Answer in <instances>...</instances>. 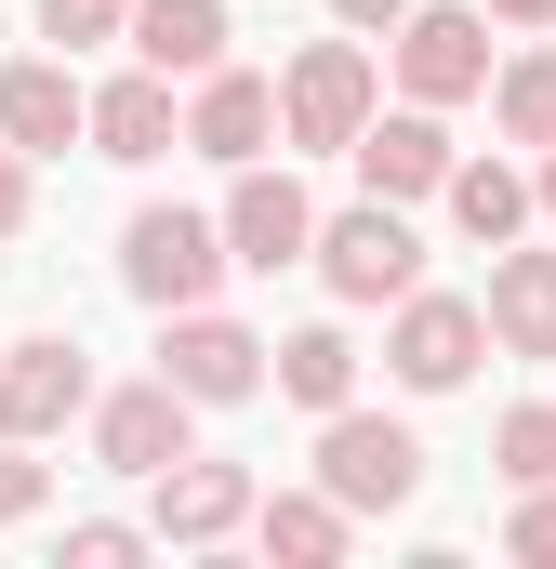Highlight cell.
Instances as JSON below:
<instances>
[{"mask_svg":"<svg viewBox=\"0 0 556 569\" xmlns=\"http://www.w3.org/2000/svg\"><path fill=\"white\" fill-rule=\"evenodd\" d=\"M477 318H490V345L504 358H556V252H490V291H477Z\"/></svg>","mask_w":556,"mask_h":569,"instance_id":"obj_16","label":"cell"},{"mask_svg":"<svg viewBox=\"0 0 556 569\" xmlns=\"http://www.w3.org/2000/svg\"><path fill=\"white\" fill-rule=\"evenodd\" d=\"M27 212H40V186H27V159L0 146V239H27Z\"/></svg>","mask_w":556,"mask_h":569,"instance_id":"obj_27","label":"cell"},{"mask_svg":"<svg viewBox=\"0 0 556 569\" xmlns=\"http://www.w3.org/2000/svg\"><path fill=\"white\" fill-rule=\"evenodd\" d=\"M305 266L331 279V305H398L424 279V239L398 199H358V212H318V239H305Z\"/></svg>","mask_w":556,"mask_h":569,"instance_id":"obj_4","label":"cell"},{"mask_svg":"<svg viewBox=\"0 0 556 569\" xmlns=\"http://www.w3.org/2000/svg\"><path fill=\"white\" fill-rule=\"evenodd\" d=\"M266 385L291 398V411H345V398H358V345H345V318L278 331V345H266Z\"/></svg>","mask_w":556,"mask_h":569,"instance_id":"obj_17","label":"cell"},{"mask_svg":"<svg viewBox=\"0 0 556 569\" xmlns=\"http://www.w3.org/2000/svg\"><path fill=\"white\" fill-rule=\"evenodd\" d=\"M186 146L226 159V172L266 159V146H278V80H252V67H199V80H186Z\"/></svg>","mask_w":556,"mask_h":569,"instance_id":"obj_14","label":"cell"},{"mask_svg":"<svg viewBox=\"0 0 556 569\" xmlns=\"http://www.w3.org/2000/svg\"><path fill=\"white\" fill-rule=\"evenodd\" d=\"M80 425H93V463H107V477H159L172 450H199V398H172V385L146 371V385H93Z\"/></svg>","mask_w":556,"mask_h":569,"instance_id":"obj_10","label":"cell"},{"mask_svg":"<svg viewBox=\"0 0 556 569\" xmlns=\"http://www.w3.org/2000/svg\"><path fill=\"white\" fill-rule=\"evenodd\" d=\"M133 67L159 80H199V67H226V0H133Z\"/></svg>","mask_w":556,"mask_h":569,"instance_id":"obj_18","label":"cell"},{"mask_svg":"<svg viewBox=\"0 0 556 569\" xmlns=\"http://www.w3.org/2000/svg\"><path fill=\"white\" fill-rule=\"evenodd\" d=\"M67 557H80V569H120V557H146V530H133V517H80Z\"/></svg>","mask_w":556,"mask_h":569,"instance_id":"obj_26","label":"cell"},{"mask_svg":"<svg viewBox=\"0 0 556 569\" xmlns=\"http://www.w3.org/2000/svg\"><path fill=\"white\" fill-rule=\"evenodd\" d=\"M252 543L291 557V569H331L345 543H358V517H345L331 490H252Z\"/></svg>","mask_w":556,"mask_h":569,"instance_id":"obj_20","label":"cell"},{"mask_svg":"<svg viewBox=\"0 0 556 569\" xmlns=\"http://www.w3.org/2000/svg\"><path fill=\"white\" fill-rule=\"evenodd\" d=\"M226 266H252V279H278V266H305V239H318V199L291 186V172H266V159H239V186H226Z\"/></svg>","mask_w":556,"mask_h":569,"instance_id":"obj_13","label":"cell"},{"mask_svg":"<svg viewBox=\"0 0 556 569\" xmlns=\"http://www.w3.org/2000/svg\"><path fill=\"white\" fill-rule=\"evenodd\" d=\"M385 107V80H371V53H358V27L345 40H305L291 67H278V146H318V159H345V133Z\"/></svg>","mask_w":556,"mask_h":569,"instance_id":"obj_3","label":"cell"},{"mask_svg":"<svg viewBox=\"0 0 556 569\" xmlns=\"http://www.w3.org/2000/svg\"><path fill=\"white\" fill-rule=\"evenodd\" d=\"M437 199H450V226H464L477 252L530 239V172H517V159H450V172H437Z\"/></svg>","mask_w":556,"mask_h":569,"instance_id":"obj_19","label":"cell"},{"mask_svg":"<svg viewBox=\"0 0 556 569\" xmlns=\"http://www.w3.org/2000/svg\"><path fill=\"white\" fill-rule=\"evenodd\" d=\"M159 385L199 398V411H239V398H266V331L226 318V305H172L159 318Z\"/></svg>","mask_w":556,"mask_h":569,"instance_id":"obj_6","label":"cell"},{"mask_svg":"<svg viewBox=\"0 0 556 569\" xmlns=\"http://www.w3.org/2000/svg\"><path fill=\"white\" fill-rule=\"evenodd\" d=\"M490 133L504 146H556V40L490 53Z\"/></svg>","mask_w":556,"mask_h":569,"instance_id":"obj_21","label":"cell"},{"mask_svg":"<svg viewBox=\"0 0 556 569\" xmlns=\"http://www.w3.org/2000/svg\"><path fill=\"white\" fill-rule=\"evenodd\" d=\"M80 146H93V159H120V172L172 159V146H186V107H172V80H159V67L80 80Z\"/></svg>","mask_w":556,"mask_h":569,"instance_id":"obj_12","label":"cell"},{"mask_svg":"<svg viewBox=\"0 0 556 569\" xmlns=\"http://www.w3.org/2000/svg\"><path fill=\"white\" fill-rule=\"evenodd\" d=\"M490 27H556V0H477Z\"/></svg>","mask_w":556,"mask_h":569,"instance_id":"obj_30","label":"cell"},{"mask_svg":"<svg viewBox=\"0 0 556 569\" xmlns=\"http://www.w3.org/2000/svg\"><path fill=\"white\" fill-rule=\"evenodd\" d=\"M385 40H398V93L411 107H477L490 93V13L477 0H411Z\"/></svg>","mask_w":556,"mask_h":569,"instance_id":"obj_7","label":"cell"},{"mask_svg":"<svg viewBox=\"0 0 556 569\" xmlns=\"http://www.w3.org/2000/svg\"><path fill=\"white\" fill-rule=\"evenodd\" d=\"M477 358H490V318H477V291H398L385 305V371L411 385V398H450V385H477Z\"/></svg>","mask_w":556,"mask_h":569,"instance_id":"obj_5","label":"cell"},{"mask_svg":"<svg viewBox=\"0 0 556 569\" xmlns=\"http://www.w3.org/2000/svg\"><path fill=\"white\" fill-rule=\"evenodd\" d=\"M120 291H133L146 318L212 305V291H226V226H212V212H186V199H146L133 226H120Z\"/></svg>","mask_w":556,"mask_h":569,"instance_id":"obj_1","label":"cell"},{"mask_svg":"<svg viewBox=\"0 0 556 569\" xmlns=\"http://www.w3.org/2000/svg\"><path fill=\"white\" fill-rule=\"evenodd\" d=\"M331 13H345V27H358V40H371V27H398V13H411V0H331Z\"/></svg>","mask_w":556,"mask_h":569,"instance_id":"obj_29","label":"cell"},{"mask_svg":"<svg viewBox=\"0 0 556 569\" xmlns=\"http://www.w3.org/2000/svg\"><path fill=\"white\" fill-rule=\"evenodd\" d=\"M0 146H13V159L80 146V67H67V53H13V67H0Z\"/></svg>","mask_w":556,"mask_h":569,"instance_id":"obj_15","label":"cell"},{"mask_svg":"<svg viewBox=\"0 0 556 569\" xmlns=\"http://www.w3.org/2000/svg\"><path fill=\"white\" fill-rule=\"evenodd\" d=\"M530 226H556V146H530Z\"/></svg>","mask_w":556,"mask_h":569,"instance_id":"obj_28","label":"cell"},{"mask_svg":"<svg viewBox=\"0 0 556 569\" xmlns=\"http://www.w3.org/2000/svg\"><path fill=\"white\" fill-rule=\"evenodd\" d=\"M345 159H358V186H371V199H398V212H411V199H437V172H450L464 146H450V107H371V120L345 133Z\"/></svg>","mask_w":556,"mask_h":569,"instance_id":"obj_11","label":"cell"},{"mask_svg":"<svg viewBox=\"0 0 556 569\" xmlns=\"http://www.w3.org/2000/svg\"><path fill=\"white\" fill-rule=\"evenodd\" d=\"M490 463H504V490H544L556 477V398H517V411L490 425Z\"/></svg>","mask_w":556,"mask_h":569,"instance_id":"obj_22","label":"cell"},{"mask_svg":"<svg viewBox=\"0 0 556 569\" xmlns=\"http://www.w3.org/2000/svg\"><path fill=\"white\" fill-rule=\"evenodd\" d=\"M252 530V463H212V450H172L146 477V543H239Z\"/></svg>","mask_w":556,"mask_h":569,"instance_id":"obj_9","label":"cell"},{"mask_svg":"<svg viewBox=\"0 0 556 569\" xmlns=\"http://www.w3.org/2000/svg\"><path fill=\"white\" fill-rule=\"evenodd\" d=\"M93 411V358H80V331H0V437H67Z\"/></svg>","mask_w":556,"mask_h":569,"instance_id":"obj_8","label":"cell"},{"mask_svg":"<svg viewBox=\"0 0 556 569\" xmlns=\"http://www.w3.org/2000/svg\"><path fill=\"white\" fill-rule=\"evenodd\" d=\"M318 490H331L345 517H398L424 490V437L398 425V411H358V398L318 411Z\"/></svg>","mask_w":556,"mask_h":569,"instance_id":"obj_2","label":"cell"},{"mask_svg":"<svg viewBox=\"0 0 556 569\" xmlns=\"http://www.w3.org/2000/svg\"><path fill=\"white\" fill-rule=\"evenodd\" d=\"M133 27V0H40V40L53 53H93V40H120Z\"/></svg>","mask_w":556,"mask_h":569,"instance_id":"obj_23","label":"cell"},{"mask_svg":"<svg viewBox=\"0 0 556 569\" xmlns=\"http://www.w3.org/2000/svg\"><path fill=\"white\" fill-rule=\"evenodd\" d=\"M504 557H517V569H556V477H544V490H517V517H504Z\"/></svg>","mask_w":556,"mask_h":569,"instance_id":"obj_25","label":"cell"},{"mask_svg":"<svg viewBox=\"0 0 556 569\" xmlns=\"http://www.w3.org/2000/svg\"><path fill=\"white\" fill-rule=\"evenodd\" d=\"M40 490H53L40 437H0V530H27V517H40Z\"/></svg>","mask_w":556,"mask_h":569,"instance_id":"obj_24","label":"cell"}]
</instances>
